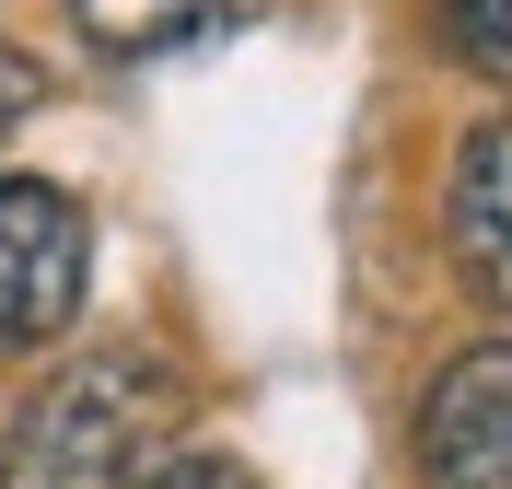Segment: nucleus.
I'll return each mask as SVG.
<instances>
[{
    "label": "nucleus",
    "instance_id": "obj_7",
    "mask_svg": "<svg viewBox=\"0 0 512 489\" xmlns=\"http://www.w3.org/2000/svg\"><path fill=\"white\" fill-rule=\"evenodd\" d=\"M152 489H245V478H233V466L222 455H175V466H163V478Z\"/></svg>",
    "mask_w": 512,
    "mask_h": 489
},
{
    "label": "nucleus",
    "instance_id": "obj_6",
    "mask_svg": "<svg viewBox=\"0 0 512 489\" xmlns=\"http://www.w3.org/2000/svg\"><path fill=\"white\" fill-rule=\"evenodd\" d=\"M431 12H443L454 59H478L489 82H512V0H431Z\"/></svg>",
    "mask_w": 512,
    "mask_h": 489
},
{
    "label": "nucleus",
    "instance_id": "obj_4",
    "mask_svg": "<svg viewBox=\"0 0 512 489\" xmlns=\"http://www.w3.org/2000/svg\"><path fill=\"white\" fill-rule=\"evenodd\" d=\"M443 245L466 268V292L512 315V117L454 140V175H443Z\"/></svg>",
    "mask_w": 512,
    "mask_h": 489
},
{
    "label": "nucleus",
    "instance_id": "obj_3",
    "mask_svg": "<svg viewBox=\"0 0 512 489\" xmlns=\"http://www.w3.org/2000/svg\"><path fill=\"white\" fill-rule=\"evenodd\" d=\"M419 489H512V338L454 350L419 396Z\"/></svg>",
    "mask_w": 512,
    "mask_h": 489
},
{
    "label": "nucleus",
    "instance_id": "obj_2",
    "mask_svg": "<svg viewBox=\"0 0 512 489\" xmlns=\"http://www.w3.org/2000/svg\"><path fill=\"white\" fill-rule=\"evenodd\" d=\"M82 268H94L82 198L47 175H0V350H47L82 315Z\"/></svg>",
    "mask_w": 512,
    "mask_h": 489
},
{
    "label": "nucleus",
    "instance_id": "obj_5",
    "mask_svg": "<svg viewBox=\"0 0 512 489\" xmlns=\"http://www.w3.org/2000/svg\"><path fill=\"white\" fill-rule=\"evenodd\" d=\"M70 24H82V47H105V59H175L198 35L245 24V0H70Z\"/></svg>",
    "mask_w": 512,
    "mask_h": 489
},
{
    "label": "nucleus",
    "instance_id": "obj_1",
    "mask_svg": "<svg viewBox=\"0 0 512 489\" xmlns=\"http://www.w3.org/2000/svg\"><path fill=\"white\" fill-rule=\"evenodd\" d=\"M163 420L175 396L140 350H94L47 373L24 396V420L0 431V489H128L140 466L163 455Z\"/></svg>",
    "mask_w": 512,
    "mask_h": 489
}]
</instances>
